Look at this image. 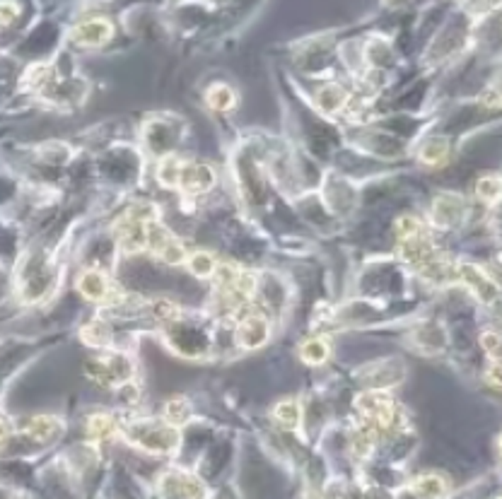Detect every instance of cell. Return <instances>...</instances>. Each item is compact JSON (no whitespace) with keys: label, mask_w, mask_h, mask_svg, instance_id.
Instances as JSON below:
<instances>
[{"label":"cell","mask_w":502,"mask_h":499,"mask_svg":"<svg viewBox=\"0 0 502 499\" xmlns=\"http://www.w3.org/2000/svg\"><path fill=\"white\" fill-rule=\"evenodd\" d=\"M22 432L27 437H32L34 442H51L56 434H61V422L56 417H49V415H41V417H32L22 425Z\"/></svg>","instance_id":"cell-7"},{"label":"cell","mask_w":502,"mask_h":499,"mask_svg":"<svg viewBox=\"0 0 502 499\" xmlns=\"http://www.w3.org/2000/svg\"><path fill=\"white\" fill-rule=\"evenodd\" d=\"M5 439H8V425H5L3 420H0V447L5 444Z\"/></svg>","instance_id":"cell-25"},{"label":"cell","mask_w":502,"mask_h":499,"mask_svg":"<svg viewBox=\"0 0 502 499\" xmlns=\"http://www.w3.org/2000/svg\"><path fill=\"white\" fill-rule=\"evenodd\" d=\"M77 290L85 294L87 299H92V302H101V299L109 297L111 287H109V280H106V275L101 273L97 268H87L80 273V278H77Z\"/></svg>","instance_id":"cell-4"},{"label":"cell","mask_w":502,"mask_h":499,"mask_svg":"<svg viewBox=\"0 0 502 499\" xmlns=\"http://www.w3.org/2000/svg\"><path fill=\"white\" fill-rule=\"evenodd\" d=\"M186 266L196 278H211L215 273V258L208 251H194L186 256Z\"/></svg>","instance_id":"cell-9"},{"label":"cell","mask_w":502,"mask_h":499,"mask_svg":"<svg viewBox=\"0 0 502 499\" xmlns=\"http://www.w3.org/2000/svg\"><path fill=\"white\" fill-rule=\"evenodd\" d=\"M486 376H488V381H490V386H493V388H498V386H500V379H498V364H493V369H490Z\"/></svg>","instance_id":"cell-24"},{"label":"cell","mask_w":502,"mask_h":499,"mask_svg":"<svg viewBox=\"0 0 502 499\" xmlns=\"http://www.w3.org/2000/svg\"><path fill=\"white\" fill-rule=\"evenodd\" d=\"M13 499H27V497H13Z\"/></svg>","instance_id":"cell-26"},{"label":"cell","mask_w":502,"mask_h":499,"mask_svg":"<svg viewBox=\"0 0 502 499\" xmlns=\"http://www.w3.org/2000/svg\"><path fill=\"white\" fill-rule=\"evenodd\" d=\"M208 104L215 111H230L235 106V92L227 85H213L208 89Z\"/></svg>","instance_id":"cell-10"},{"label":"cell","mask_w":502,"mask_h":499,"mask_svg":"<svg viewBox=\"0 0 502 499\" xmlns=\"http://www.w3.org/2000/svg\"><path fill=\"white\" fill-rule=\"evenodd\" d=\"M87 430H89V437L94 439H109L113 434V430H116V425H113L109 415H94V417H89Z\"/></svg>","instance_id":"cell-14"},{"label":"cell","mask_w":502,"mask_h":499,"mask_svg":"<svg viewBox=\"0 0 502 499\" xmlns=\"http://www.w3.org/2000/svg\"><path fill=\"white\" fill-rule=\"evenodd\" d=\"M447 157V145L445 140H440V138H435V140H430L425 147H423V159L428 162V164H437Z\"/></svg>","instance_id":"cell-19"},{"label":"cell","mask_w":502,"mask_h":499,"mask_svg":"<svg viewBox=\"0 0 502 499\" xmlns=\"http://www.w3.org/2000/svg\"><path fill=\"white\" fill-rule=\"evenodd\" d=\"M396 230H398V237L401 239H413V237H420V222H418L415 218H401L398 220V225H396Z\"/></svg>","instance_id":"cell-21"},{"label":"cell","mask_w":502,"mask_h":499,"mask_svg":"<svg viewBox=\"0 0 502 499\" xmlns=\"http://www.w3.org/2000/svg\"><path fill=\"white\" fill-rule=\"evenodd\" d=\"M459 278H462L483 302H495V299H498V287H495V282H490L486 278V273L478 270L476 266H462L459 268Z\"/></svg>","instance_id":"cell-5"},{"label":"cell","mask_w":502,"mask_h":499,"mask_svg":"<svg viewBox=\"0 0 502 499\" xmlns=\"http://www.w3.org/2000/svg\"><path fill=\"white\" fill-rule=\"evenodd\" d=\"M268 335H271V328H268V321L261 316H249L242 321V326L237 328V342L242 347H261L266 345Z\"/></svg>","instance_id":"cell-3"},{"label":"cell","mask_w":502,"mask_h":499,"mask_svg":"<svg viewBox=\"0 0 502 499\" xmlns=\"http://www.w3.org/2000/svg\"><path fill=\"white\" fill-rule=\"evenodd\" d=\"M111 338V330L104 326V323H89V326L82 330V340L89 342V345H106Z\"/></svg>","instance_id":"cell-18"},{"label":"cell","mask_w":502,"mask_h":499,"mask_svg":"<svg viewBox=\"0 0 502 499\" xmlns=\"http://www.w3.org/2000/svg\"><path fill=\"white\" fill-rule=\"evenodd\" d=\"M481 345H483V350H486L490 357H498V350H500V335L498 333H483L481 335Z\"/></svg>","instance_id":"cell-22"},{"label":"cell","mask_w":502,"mask_h":499,"mask_svg":"<svg viewBox=\"0 0 502 499\" xmlns=\"http://www.w3.org/2000/svg\"><path fill=\"white\" fill-rule=\"evenodd\" d=\"M413 492L425 499H440L447 492V483L437 475H425V478H418L413 483Z\"/></svg>","instance_id":"cell-8"},{"label":"cell","mask_w":502,"mask_h":499,"mask_svg":"<svg viewBox=\"0 0 502 499\" xmlns=\"http://www.w3.org/2000/svg\"><path fill=\"white\" fill-rule=\"evenodd\" d=\"M135 442L147 451H155V454H169L177 449L179 434L172 425H157L147 427V430H135Z\"/></svg>","instance_id":"cell-1"},{"label":"cell","mask_w":502,"mask_h":499,"mask_svg":"<svg viewBox=\"0 0 502 499\" xmlns=\"http://www.w3.org/2000/svg\"><path fill=\"white\" fill-rule=\"evenodd\" d=\"M164 263H169V266H177V263L186 261V251H184V246L177 242V239H172L169 244H167V249L160 254Z\"/></svg>","instance_id":"cell-20"},{"label":"cell","mask_w":502,"mask_h":499,"mask_svg":"<svg viewBox=\"0 0 502 499\" xmlns=\"http://www.w3.org/2000/svg\"><path fill=\"white\" fill-rule=\"evenodd\" d=\"M276 417H278L283 425L295 427L297 422H300V417H302V410H300V405H297V400H283V403H278Z\"/></svg>","instance_id":"cell-17"},{"label":"cell","mask_w":502,"mask_h":499,"mask_svg":"<svg viewBox=\"0 0 502 499\" xmlns=\"http://www.w3.org/2000/svg\"><path fill=\"white\" fill-rule=\"evenodd\" d=\"M215 176L208 167L203 164H189V167H182V179H179V186L189 194H203L213 186Z\"/></svg>","instance_id":"cell-6"},{"label":"cell","mask_w":502,"mask_h":499,"mask_svg":"<svg viewBox=\"0 0 502 499\" xmlns=\"http://www.w3.org/2000/svg\"><path fill=\"white\" fill-rule=\"evenodd\" d=\"M343 104H345V92H343L340 87L331 85V87L321 89V94H319V106H321L324 111H336V109H340Z\"/></svg>","instance_id":"cell-15"},{"label":"cell","mask_w":502,"mask_h":499,"mask_svg":"<svg viewBox=\"0 0 502 499\" xmlns=\"http://www.w3.org/2000/svg\"><path fill=\"white\" fill-rule=\"evenodd\" d=\"M111 32H113V27H111L109 20L94 17V20H87V22H82V25L75 27L73 39L82 46H99L111 37Z\"/></svg>","instance_id":"cell-2"},{"label":"cell","mask_w":502,"mask_h":499,"mask_svg":"<svg viewBox=\"0 0 502 499\" xmlns=\"http://www.w3.org/2000/svg\"><path fill=\"white\" fill-rule=\"evenodd\" d=\"M189 415H191V405L184 398H172L169 403H167V408H164V420L172 427H174V425H184L189 420Z\"/></svg>","instance_id":"cell-13"},{"label":"cell","mask_w":502,"mask_h":499,"mask_svg":"<svg viewBox=\"0 0 502 499\" xmlns=\"http://www.w3.org/2000/svg\"><path fill=\"white\" fill-rule=\"evenodd\" d=\"M300 352H302V359H304V362H309V364H324L326 357H328V345H326V340L314 338V340H307V342H304Z\"/></svg>","instance_id":"cell-12"},{"label":"cell","mask_w":502,"mask_h":499,"mask_svg":"<svg viewBox=\"0 0 502 499\" xmlns=\"http://www.w3.org/2000/svg\"><path fill=\"white\" fill-rule=\"evenodd\" d=\"M17 17V5L13 3H0V27L10 25Z\"/></svg>","instance_id":"cell-23"},{"label":"cell","mask_w":502,"mask_h":499,"mask_svg":"<svg viewBox=\"0 0 502 499\" xmlns=\"http://www.w3.org/2000/svg\"><path fill=\"white\" fill-rule=\"evenodd\" d=\"M476 191L483 203H495L500 198V179L498 176H483L481 181L476 184Z\"/></svg>","instance_id":"cell-16"},{"label":"cell","mask_w":502,"mask_h":499,"mask_svg":"<svg viewBox=\"0 0 502 499\" xmlns=\"http://www.w3.org/2000/svg\"><path fill=\"white\" fill-rule=\"evenodd\" d=\"M179 179H182V164L169 155V157H164L162 162H160L157 181L167 186V189H174V186H179Z\"/></svg>","instance_id":"cell-11"}]
</instances>
